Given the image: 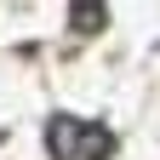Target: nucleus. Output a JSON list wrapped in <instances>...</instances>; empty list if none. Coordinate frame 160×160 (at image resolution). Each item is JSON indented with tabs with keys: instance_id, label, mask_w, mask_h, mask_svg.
<instances>
[{
	"instance_id": "f03ea898",
	"label": "nucleus",
	"mask_w": 160,
	"mask_h": 160,
	"mask_svg": "<svg viewBox=\"0 0 160 160\" xmlns=\"http://www.w3.org/2000/svg\"><path fill=\"white\" fill-rule=\"evenodd\" d=\"M69 17H74V23H103V6H74Z\"/></svg>"
},
{
	"instance_id": "f257e3e1",
	"label": "nucleus",
	"mask_w": 160,
	"mask_h": 160,
	"mask_svg": "<svg viewBox=\"0 0 160 160\" xmlns=\"http://www.w3.org/2000/svg\"><path fill=\"white\" fill-rule=\"evenodd\" d=\"M46 149H52V160H109L114 154V132L103 120L52 114L46 120Z\"/></svg>"
}]
</instances>
